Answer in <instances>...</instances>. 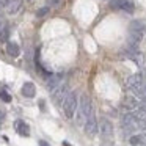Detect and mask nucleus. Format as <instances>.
Segmentation results:
<instances>
[{
	"instance_id": "9b49d317",
	"label": "nucleus",
	"mask_w": 146,
	"mask_h": 146,
	"mask_svg": "<svg viewBox=\"0 0 146 146\" xmlns=\"http://www.w3.org/2000/svg\"><path fill=\"white\" fill-rule=\"evenodd\" d=\"M14 127H16V132L19 133V135H22V137H29L30 135V127L25 124V121L17 119L16 123H14Z\"/></svg>"
},
{
	"instance_id": "39448f33",
	"label": "nucleus",
	"mask_w": 146,
	"mask_h": 146,
	"mask_svg": "<svg viewBox=\"0 0 146 146\" xmlns=\"http://www.w3.org/2000/svg\"><path fill=\"white\" fill-rule=\"evenodd\" d=\"M68 94H69V91H68V85L66 83H61V85H58L57 88L52 91V99H54L57 104L61 102V105H63V101L66 99Z\"/></svg>"
},
{
	"instance_id": "2eb2a0df",
	"label": "nucleus",
	"mask_w": 146,
	"mask_h": 146,
	"mask_svg": "<svg viewBox=\"0 0 146 146\" xmlns=\"http://www.w3.org/2000/svg\"><path fill=\"white\" fill-rule=\"evenodd\" d=\"M8 38H10V30L8 27H3L0 30V42H8Z\"/></svg>"
},
{
	"instance_id": "423d86ee",
	"label": "nucleus",
	"mask_w": 146,
	"mask_h": 146,
	"mask_svg": "<svg viewBox=\"0 0 146 146\" xmlns=\"http://www.w3.org/2000/svg\"><path fill=\"white\" fill-rule=\"evenodd\" d=\"M83 129H85V133H86L88 137H94L96 133H98V130H99V123H98V119L94 118V113H93L91 116L88 118V121L85 123Z\"/></svg>"
},
{
	"instance_id": "ddd939ff",
	"label": "nucleus",
	"mask_w": 146,
	"mask_h": 146,
	"mask_svg": "<svg viewBox=\"0 0 146 146\" xmlns=\"http://www.w3.org/2000/svg\"><path fill=\"white\" fill-rule=\"evenodd\" d=\"M21 5H22V2H21V0H11L10 5L7 7V13L8 14H16L17 11L21 10Z\"/></svg>"
},
{
	"instance_id": "dca6fc26",
	"label": "nucleus",
	"mask_w": 146,
	"mask_h": 146,
	"mask_svg": "<svg viewBox=\"0 0 146 146\" xmlns=\"http://www.w3.org/2000/svg\"><path fill=\"white\" fill-rule=\"evenodd\" d=\"M129 143H130L132 146H141V138H140V133L129 137Z\"/></svg>"
},
{
	"instance_id": "4468645a",
	"label": "nucleus",
	"mask_w": 146,
	"mask_h": 146,
	"mask_svg": "<svg viewBox=\"0 0 146 146\" xmlns=\"http://www.w3.org/2000/svg\"><path fill=\"white\" fill-rule=\"evenodd\" d=\"M133 93H135L137 96H138L141 101H146V82L145 83H141V85L138 86V88H135L133 90Z\"/></svg>"
},
{
	"instance_id": "a878e982",
	"label": "nucleus",
	"mask_w": 146,
	"mask_h": 146,
	"mask_svg": "<svg viewBox=\"0 0 146 146\" xmlns=\"http://www.w3.org/2000/svg\"><path fill=\"white\" fill-rule=\"evenodd\" d=\"M3 29V21H2V17H0V30Z\"/></svg>"
},
{
	"instance_id": "f3484780",
	"label": "nucleus",
	"mask_w": 146,
	"mask_h": 146,
	"mask_svg": "<svg viewBox=\"0 0 146 146\" xmlns=\"http://www.w3.org/2000/svg\"><path fill=\"white\" fill-rule=\"evenodd\" d=\"M130 60H133L137 64H138V66H141L143 61H145V60H143V54H141V52H135V54L132 55V58H130Z\"/></svg>"
},
{
	"instance_id": "b1692460",
	"label": "nucleus",
	"mask_w": 146,
	"mask_h": 146,
	"mask_svg": "<svg viewBox=\"0 0 146 146\" xmlns=\"http://www.w3.org/2000/svg\"><path fill=\"white\" fill-rule=\"evenodd\" d=\"M102 146H113V145L110 141H105V143H102Z\"/></svg>"
},
{
	"instance_id": "9d476101",
	"label": "nucleus",
	"mask_w": 146,
	"mask_h": 146,
	"mask_svg": "<svg viewBox=\"0 0 146 146\" xmlns=\"http://www.w3.org/2000/svg\"><path fill=\"white\" fill-rule=\"evenodd\" d=\"M121 107H123L124 110H127V111L137 110V107H138V102H137V99L132 98V96H126V98L123 99V102H121Z\"/></svg>"
},
{
	"instance_id": "0eeeda50",
	"label": "nucleus",
	"mask_w": 146,
	"mask_h": 146,
	"mask_svg": "<svg viewBox=\"0 0 146 146\" xmlns=\"http://www.w3.org/2000/svg\"><path fill=\"white\" fill-rule=\"evenodd\" d=\"M141 83H145V77H143V74L141 72H138V74H132V76L129 77V79L126 80V86L127 88H130V90H135V88H138Z\"/></svg>"
},
{
	"instance_id": "a211bd4d",
	"label": "nucleus",
	"mask_w": 146,
	"mask_h": 146,
	"mask_svg": "<svg viewBox=\"0 0 146 146\" xmlns=\"http://www.w3.org/2000/svg\"><path fill=\"white\" fill-rule=\"evenodd\" d=\"M0 99H2L3 102H11V96L8 94L5 90H0Z\"/></svg>"
},
{
	"instance_id": "20e7f679",
	"label": "nucleus",
	"mask_w": 146,
	"mask_h": 146,
	"mask_svg": "<svg viewBox=\"0 0 146 146\" xmlns=\"http://www.w3.org/2000/svg\"><path fill=\"white\" fill-rule=\"evenodd\" d=\"M99 132H101L104 140H111L113 138V124L107 119V118H101L99 121Z\"/></svg>"
},
{
	"instance_id": "f257e3e1",
	"label": "nucleus",
	"mask_w": 146,
	"mask_h": 146,
	"mask_svg": "<svg viewBox=\"0 0 146 146\" xmlns=\"http://www.w3.org/2000/svg\"><path fill=\"white\" fill-rule=\"evenodd\" d=\"M146 32V24L143 21H132L129 24V38H127V47L138 50V42L141 41L143 35Z\"/></svg>"
},
{
	"instance_id": "393cba45",
	"label": "nucleus",
	"mask_w": 146,
	"mask_h": 146,
	"mask_svg": "<svg viewBox=\"0 0 146 146\" xmlns=\"http://www.w3.org/2000/svg\"><path fill=\"white\" fill-rule=\"evenodd\" d=\"M3 118H5V113H3V111H2V110H0V121L3 119Z\"/></svg>"
},
{
	"instance_id": "f03ea898",
	"label": "nucleus",
	"mask_w": 146,
	"mask_h": 146,
	"mask_svg": "<svg viewBox=\"0 0 146 146\" xmlns=\"http://www.w3.org/2000/svg\"><path fill=\"white\" fill-rule=\"evenodd\" d=\"M93 115V105L91 101L86 94H82L80 98V105L77 108V116H76V123L79 126H85V123L88 121V118Z\"/></svg>"
},
{
	"instance_id": "4be33fe9",
	"label": "nucleus",
	"mask_w": 146,
	"mask_h": 146,
	"mask_svg": "<svg viewBox=\"0 0 146 146\" xmlns=\"http://www.w3.org/2000/svg\"><path fill=\"white\" fill-rule=\"evenodd\" d=\"M11 0H0V8H7Z\"/></svg>"
},
{
	"instance_id": "7ed1b4c3",
	"label": "nucleus",
	"mask_w": 146,
	"mask_h": 146,
	"mask_svg": "<svg viewBox=\"0 0 146 146\" xmlns=\"http://www.w3.org/2000/svg\"><path fill=\"white\" fill-rule=\"evenodd\" d=\"M76 110H77V96L76 93H69L66 96V99L63 101V111L68 118H72L76 115Z\"/></svg>"
},
{
	"instance_id": "5701e85b",
	"label": "nucleus",
	"mask_w": 146,
	"mask_h": 146,
	"mask_svg": "<svg viewBox=\"0 0 146 146\" xmlns=\"http://www.w3.org/2000/svg\"><path fill=\"white\" fill-rule=\"evenodd\" d=\"M39 146H49V145L44 141V140H41V141H39Z\"/></svg>"
},
{
	"instance_id": "412c9836",
	"label": "nucleus",
	"mask_w": 146,
	"mask_h": 146,
	"mask_svg": "<svg viewBox=\"0 0 146 146\" xmlns=\"http://www.w3.org/2000/svg\"><path fill=\"white\" fill-rule=\"evenodd\" d=\"M46 3H47V7H58L60 5V0H46Z\"/></svg>"
},
{
	"instance_id": "6ab92c4d",
	"label": "nucleus",
	"mask_w": 146,
	"mask_h": 146,
	"mask_svg": "<svg viewBox=\"0 0 146 146\" xmlns=\"http://www.w3.org/2000/svg\"><path fill=\"white\" fill-rule=\"evenodd\" d=\"M49 10H50L49 7H44V8H41V10H38V13H36V16H38V17H42V16H46V14L49 13Z\"/></svg>"
},
{
	"instance_id": "6e6552de",
	"label": "nucleus",
	"mask_w": 146,
	"mask_h": 146,
	"mask_svg": "<svg viewBox=\"0 0 146 146\" xmlns=\"http://www.w3.org/2000/svg\"><path fill=\"white\" fill-rule=\"evenodd\" d=\"M21 93H22L24 98H29V99L35 98V94H36V86H35V83H33V82H25V83L22 85Z\"/></svg>"
},
{
	"instance_id": "1a4fd4ad",
	"label": "nucleus",
	"mask_w": 146,
	"mask_h": 146,
	"mask_svg": "<svg viewBox=\"0 0 146 146\" xmlns=\"http://www.w3.org/2000/svg\"><path fill=\"white\" fill-rule=\"evenodd\" d=\"M61 79H63V74H49V79H47V88L54 91L58 85H61Z\"/></svg>"
},
{
	"instance_id": "f8f14e48",
	"label": "nucleus",
	"mask_w": 146,
	"mask_h": 146,
	"mask_svg": "<svg viewBox=\"0 0 146 146\" xmlns=\"http://www.w3.org/2000/svg\"><path fill=\"white\" fill-rule=\"evenodd\" d=\"M7 54L10 55V57H13V58L19 57V54H21V49H19V46H17L16 42H11V41H8V42H7Z\"/></svg>"
},
{
	"instance_id": "aec40b11",
	"label": "nucleus",
	"mask_w": 146,
	"mask_h": 146,
	"mask_svg": "<svg viewBox=\"0 0 146 146\" xmlns=\"http://www.w3.org/2000/svg\"><path fill=\"white\" fill-rule=\"evenodd\" d=\"M123 10L127 11V13H132V11H133V5L130 3V2H126V3H124V7H123Z\"/></svg>"
}]
</instances>
